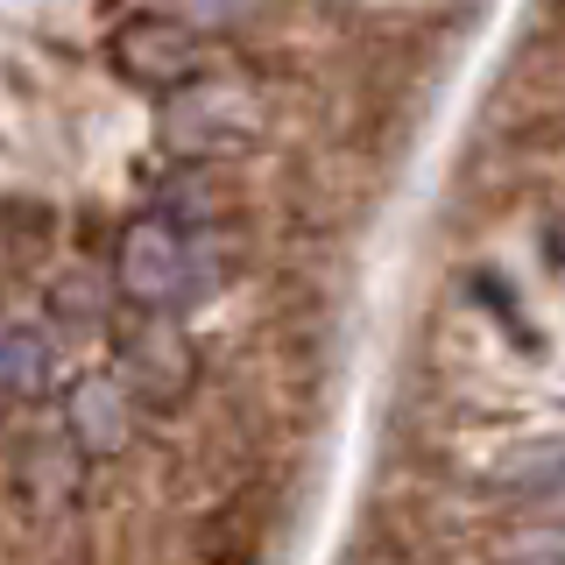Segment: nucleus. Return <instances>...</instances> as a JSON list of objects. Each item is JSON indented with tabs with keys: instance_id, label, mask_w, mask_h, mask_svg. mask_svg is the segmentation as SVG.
I'll use <instances>...</instances> for the list:
<instances>
[{
	"instance_id": "2",
	"label": "nucleus",
	"mask_w": 565,
	"mask_h": 565,
	"mask_svg": "<svg viewBox=\"0 0 565 565\" xmlns=\"http://www.w3.org/2000/svg\"><path fill=\"white\" fill-rule=\"evenodd\" d=\"M269 537H276V502H262V494H234L220 516H205L199 558L205 565H262Z\"/></svg>"
},
{
	"instance_id": "5",
	"label": "nucleus",
	"mask_w": 565,
	"mask_h": 565,
	"mask_svg": "<svg viewBox=\"0 0 565 565\" xmlns=\"http://www.w3.org/2000/svg\"><path fill=\"white\" fill-rule=\"evenodd\" d=\"M0 375H8V388H22V396L43 388V347H35V332H8V347H0Z\"/></svg>"
},
{
	"instance_id": "3",
	"label": "nucleus",
	"mask_w": 565,
	"mask_h": 565,
	"mask_svg": "<svg viewBox=\"0 0 565 565\" xmlns=\"http://www.w3.org/2000/svg\"><path fill=\"white\" fill-rule=\"evenodd\" d=\"M128 375L135 388L149 403H170V396H184V382H191V353L177 332L163 326H149V332H128Z\"/></svg>"
},
{
	"instance_id": "6",
	"label": "nucleus",
	"mask_w": 565,
	"mask_h": 565,
	"mask_svg": "<svg viewBox=\"0 0 565 565\" xmlns=\"http://www.w3.org/2000/svg\"><path fill=\"white\" fill-rule=\"evenodd\" d=\"M523 552H552V558H530V565H565V530H544V537H530Z\"/></svg>"
},
{
	"instance_id": "4",
	"label": "nucleus",
	"mask_w": 565,
	"mask_h": 565,
	"mask_svg": "<svg viewBox=\"0 0 565 565\" xmlns=\"http://www.w3.org/2000/svg\"><path fill=\"white\" fill-rule=\"evenodd\" d=\"M0 247H8L14 262H43L50 247H57V220H50V205L22 199L14 212H0Z\"/></svg>"
},
{
	"instance_id": "1",
	"label": "nucleus",
	"mask_w": 565,
	"mask_h": 565,
	"mask_svg": "<svg viewBox=\"0 0 565 565\" xmlns=\"http://www.w3.org/2000/svg\"><path fill=\"white\" fill-rule=\"evenodd\" d=\"M114 64L128 71L135 85H177V78L199 71V50H191V29H177L170 14H135V22L114 35Z\"/></svg>"
}]
</instances>
